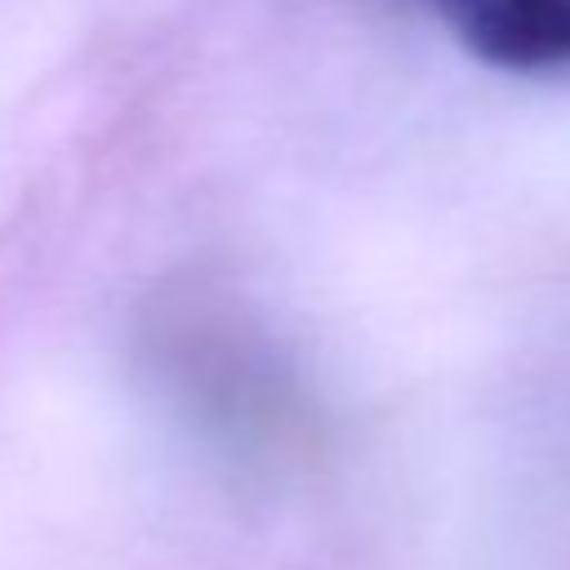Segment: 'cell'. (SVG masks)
I'll use <instances>...</instances> for the list:
<instances>
[{"mask_svg": "<svg viewBox=\"0 0 570 570\" xmlns=\"http://www.w3.org/2000/svg\"><path fill=\"white\" fill-rule=\"evenodd\" d=\"M461 50L511 76L570 70V0H415Z\"/></svg>", "mask_w": 570, "mask_h": 570, "instance_id": "1", "label": "cell"}]
</instances>
